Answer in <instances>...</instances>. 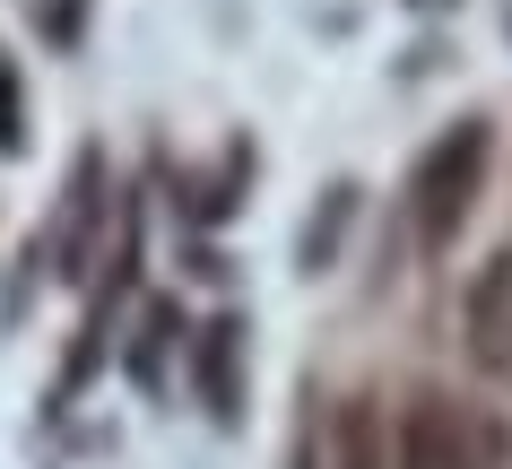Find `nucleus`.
Returning <instances> with one entry per match:
<instances>
[{"mask_svg":"<svg viewBox=\"0 0 512 469\" xmlns=\"http://www.w3.org/2000/svg\"><path fill=\"white\" fill-rule=\"evenodd\" d=\"M400 469H512V452H504V435H495L478 409L426 391V400L400 417Z\"/></svg>","mask_w":512,"mask_h":469,"instance_id":"f03ea898","label":"nucleus"},{"mask_svg":"<svg viewBox=\"0 0 512 469\" xmlns=\"http://www.w3.org/2000/svg\"><path fill=\"white\" fill-rule=\"evenodd\" d=\"M226 357H235V322H217L209 331V357H200V374H209V400L226 409Z\"/></svg>","mask_w":512,"mask_h":469,"instance_id":"39448f33","label":"nucleus"},{"mask_svg":"<svg viewBox=\"0 0 512 469\" xmlns=\"http://www.w3.org/2000/svg\"><path fill=\"white\" fill-rule=\"evenodd\" d=\"M18 70H9V53H0V148H18Z\"/></svg>","mask_w":512,"mask_h":469,"instance_id":"423d86ee","label":"nucleus"},{"mask_svg":"<svg viewBox=\"0 0 512 469\" xmlns=\"http://www.w3.org/2000/svg\"><path fill=\"white\" fill-rule=\"evenodd\" d=\"M486 157H495V131H486L478 113L452 122V131L417 157V174H408V218H417V244L426 252H443L460 226H469V200H478V183H486Z\"/></svg>","mask_w":512,"mask_h":469,"instance_id":"f257e3e1","label":"nucleus"},{"mask_svg":"<svg viewBox=\"0 0 512 469\" xmlns=\"http://www.w3.org/2000/svg\"><path fill=\"white\" fill-rule=\"evenodd\" d=\"M469 339H478V365H512V244L469 287Z\"/></svg>","mask_w":512,"mask_h":469,"instance_id":"7ed1b4c3","label":"nucleus"},{"mask_svg":"<svg viewBox=\"0 0 512 469\" xmlns=\"http://www.w3.org/2000/svg\"><path fill=\"white\" fill-rule=\"evenodd\" d=\"M330 469H382V409L374 400H339V417H330Z\"/></svg>","mask_w":512,"mask_h":469,"instance_id":"20e7f679","label":"nucleus"}]
</instances>
